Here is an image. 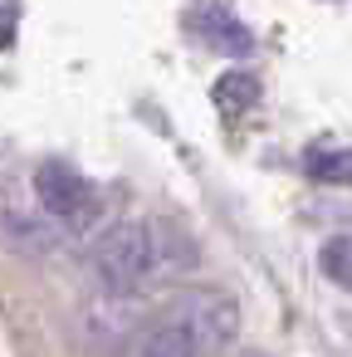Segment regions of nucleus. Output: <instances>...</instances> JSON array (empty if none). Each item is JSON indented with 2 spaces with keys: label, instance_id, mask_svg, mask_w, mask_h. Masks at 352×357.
Masks as SVG:
<instances>
[{
  "label": "nucleus",
  "instance_id": "nucleus-2",
  "mask_svg": "<svg viewBox=\"0 0 352 357\" xmlns=\"http://www.w3.org/2000/svg\"><path fill=\"white\" fill-rule=\"evenodd\" d=\"M240 337V303L225 289H186L152 313L137 337L132 357H220Z\"/></svg>",
  "mask_w": 352,
  "mask_h": 357
},
{
  "label": "nucleus",
  "instance_id": "nucleus-7",
  "mask_svg": "<svg viewBox=\"0 0 352 357\" xmlns=\"http://www.w3.org/2000/svg\"><path fill=\"white\" fill-rule=\"evenodd\" d=\"M318 269L332 289L352 294V235H328L318 245Z\"/></svg>",
  "mask_w": 352,
  "mask_h": 357
},
{
  "label": "nucleus",
  "instance_id": "nucleus-5",
  "mask_svg": "<svg viewBox=\"0 0 352 357\" xmlns=\"http://www.w3.org/2000/svg\"><path fill=\"white\" fill-rule=\"evenodd\" d=\"M303 172L323 186H352V147L347 142H313L303 152Z\"/></svg>",
  "mask_w": 352,
  "mask_h": 357
},
{
  "label": "nucleus",
  "instance_id": "nucleus-1",
  "mask_svg": "<svg viewBox=\"0 0 352 357\" xmlns=\"http://www.w3.org/2000/svg\"><path fill=\"white\" fill-rule=\"evenodd\" d=\"M191 259H196V245L181 230L147 220V215L113 220L89 245V269L103 284V294H113V298H132V294L162 284L167 274H181Z\"/></svg>",
  "mask_w": 352,
  "mask_h": 357
},
{
  "label": "nucleus",
  "instance_id": "nucleus-4",
  "mask_svg": "<svg viewBox=\"0 0 352 357\" xmlns=\"http://www.w3.org/2000/svg\"><path fill=\"white\" fill-rule=\"evenodd\" d=\"M186 30L196 35V45L225 54V59H245L254 50V35L250 25L230 10V6H191L186 10Z\"/></svg>",
  "mask_w": 352,
  "mask_h": 357
},
{
  "label": "nucleus",
  "instance_id": "nucleus-3",
  "mask_svg": "<svg viewBox=\"0 0 352 357\" xmlns=\"http://www.w3.org/2000/svg\"><path fill=\"white\" fill-rule=\"evenodd\" d=\"M35 201L64 225H89L98 211V186L69 157H45L35 162Z\"/></svg>",
  "mask_w": 352,
  "mask_h": 357
},
{
  "label": "nucleus",
  "instance_id": "nucleus-6",
  "mask_svg": "<svg viewBox=\"0 0 352 357\" xmlns=\"http://www.w3.org/2000/svg\"><path fill=\"white\" fill-rule=\"evenodd\" d=\"M211 98H215L220 113H250L259 103V74L254 69H225L211 84Z\"/></svg>",
  "mask_w": 352,
  "mask_h": 357
}]
</instances>
